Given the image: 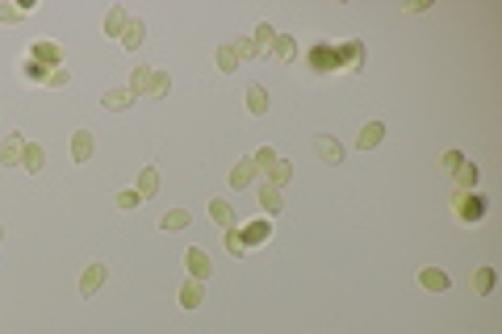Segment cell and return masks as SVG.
Here are the masks:
<instances>
[{"label":"cell","instance_id":"1","mask_svg":"<svg viewBox=\"0 0 502 334\" xmlns=\"http://www.w3.org/2000/svg\"><path fill=\"white\" fill-rule=\"evenodd\" d=\"M369 63V46L360 38L348 42H331V38H314L306 50V67L314 75H331V71H360Z\"/></svg>","mask_w":502,"mask_h":334},{"label":"cell","instance_id":"2","mask_svg":"<svg viewBox=\"0 0 502 334\" xmlns=\"http://www.w3.org/2000/svg\"><path fill=\"white\" fill-rule=\"evenodd\" d=\"M452 209H457L461 222H482V218H486V197H482V192H457Z\"/></svg>","mask_w":502,"mask_h":334},{"label":"cell","instance_id":"3","mask_svg":"<svg viewBox=\"0 0 502 334\" xmlns=\"http://www.w3.org/2000/svg\"><path fill=\"white\" fill-rule=\"evenodd\" d=\"M239 238H243L247 251H251V247H264V243L272 238V222H268V218H256V222H247V226L239 230Z\"/></svg>","mask_w":502,"mask_h":334},{"label":"cell","instance_id":"4","mask_svg":"<svg viewBox=\"0 0 502 334\" xmlns=\"http://www.w3.org/2000/svg\"><path fill=\"white\" fill-rule=\"evenodd\" d=\"M184 268H189V276H193V280H201V284H205V280H209V272H214V259H209L201 247H189V251H184Z\"/></svg>","mask_w":502,"mask_h":334},{"label":"cell","instance_id":"5","mask_svg":"<svg viewBox=\"0 0 502 334\" xmlns=\"http://www.w3.org/2000/svg\"><path fill=\"white\" fill-rule=\"evenodd\" d=\"M105 280H109V268H105V264H88L84 276H80V297H96Z\"/></svg>","mask_w":502,"mask_h":334},{"label":"cell","instance_id":"6","mask_svg":"<svg viewBox=\"0 0 502 334\" xmlns=\"http://www.w3.org/2000/svg\"><path fill=\"white\" fill-rule=\"evenodd\" d=\"M29 59H38V63H42V67H50V71H54V67H63V50H59L54 42H34V46H29Z\"/></svg>","mask_w":502,"mask_h":334},{"label":"cell","instance_id":"7","mask_svg":"<svg viewBox=\"0 0 502 334\" xmlns=\"http://www.w3.org/2000/svg\"><path fill=\"white\" fill-rule=\"evenodd\" d=\"M260 172H256V163H251V155L247 159H239L235 167H230V188L239 192V188H251V180H256Z\"/></svg>","mask_w":502,"mask_h":334},{"label":"cell","instance_id":"8","mask_svg":"<svg viewBox=\"0 0 502 334\" xmlns=\"http://www.w3.org/2000/svg\"><path fill=\"white\" fill-rule=\"evenodd\" d=\"M92 151H96L92 134H88V130H75V134H71V159H75V163H88Z\"/></svg>","mask_w":502,"mask_h":334},{"label":"cell","instance_id":"9","mask_svg":"<svg viewBox=\"0 0 502 334\" xmlns=\"http://www.w3.org/2000/svg\"><path fill=\"white\" fill-rule=\"evenodd\" d=\"M21 151H25V138H21V134H8L4 146H0V163H4V167H21Z\"/></svg>","mask_w":502,"mask_h":334},{"label":"cell","instance_id":"10","mask_svg":"<svg viewBox=\"0 0 502 334\" xmlns=\"http://www.w3.org/2000/svg\"><path fill=\"white\" fill-rule=\"evenodd\" d=\"M46 167V151L38 146V142H25V151H21V172H29V176H38Z\"/></svg>","mask_w":502,"mask_h":334},{"label":"cell","instance_id":"11","mask_svg":"<svg viewBox=\"0 0 502 334\" xmlns=\"http://www.w3.org/2000/svg\"><path fill=\"white\" fill-rule=\"evenodd\" d=\"M419 284H423L427 293H448V289H452L448 272H440V268H423V272H419Z\"/></svg>","mask_w":502,"mask_h":334},{"label":"cell","instance_id":"12","mask_svg":"<svg viewBox=\"0 0 502 334\" xmlns=\"http://www.w3.org/2000/svg\"><path fill=\"white\" fill-rule=\"evenodd\" d=\"M201 301H205V284L189 276V280L180 284V305H184V310H201Z\"/></svg>","mask_w":502,"mask_h":334},{"label":"cell","instance_id":"13","mask_svg":"<svg viewBox=\"0 0 502 334\" xmlns=\"http://www.w3.org/2000/svg\"><path fill=\"white\" fill-rule=\"evenodd\" d=\"M126 25H130V13H126L121 4H113V8L105 13V25H101V29H105V33H113V38H121V33H126Z\"/></svg>","mask_w":502,"mask_h":334},{"label":"cell","instance_id":"14","mask_svg":"<svg viewBox=\"0 0 502 334\" xmlns=\"http://www.w3.org/2000/svg\"><path fill=\"white\" fill-rule=\"evenodd\" d=\"M209 222H214V226H222V230H230V226H235V205L214 197V201H209Z\"/></svg>","mask_w":502,"mask_h":334},{"label":"cell","instance_id":"15","mask_svg":"<svg viewBox=\"0 0 502 334\" xmlns=\"http://www.w3.org/2000/svg\"><path fill=\"white\" fill-rule=\"evenodd\" d=\"M101 105H105L109 113H121V109H130V105H134V96H130V88H109V92L101 96Z\"/></svg>","mask_w":502,"mask_h":334},{"label":"cell","instance_id":"16","mask_svg":"<svg viewBox=\"0 0 502 334\" xmlns=\"http://www.w3.org/2000/svg\"><path fill=\"white\" fill-rule=\"evenodd\" d=\"M293 180V163H285V159H276L268 172H264V184H272V188H285Z\"/></svg>","mask_w":502,"mask_h":334},{"label":"cell","instance_id":"17","mask_svg":"<svg viewBox=\"0 0 502 334\" xmlns=\"http://www.w3.org/2000/svg\"><path fill=\"white\" fill-rule=\"evenodd\" d=\"M260 209L272 218V213H281L285 209V197H281V188H272V184H260Z\"/></svg>","mask_w":502,"mask_h":334},{"label":"cell","instance_id":"18","mask_svg":"<svg viewBox=\"0 0 502 334\" xmlns=\"http://www.w3.org/2000/svg\"><path fill=\"white\" fill-rule=\"evenodd\" d=\"M251 46H256V54H268V50L276 46V29H272L268 21H260V25H256V38H251Z\"/></svg>","mask_w":502,"mask_h":334},{"label":"cell","instance_id":"19","mask_svg":"<svg viewBox=\"0 0 502 334\" xmlns=\"http://www.w3.org/2000/svg\"><path fill=\"white\" fill-rule=\"evenodd\" d=\"M381 138H385V126H381V121H369V126L356 134V146H360V151H373Z\"/></svg>","mask_w":502,"mask_h":334},{"label":"cell","instance_id":"20","mask_svg":"<svg viewBox=\"0 0 502 334\" xmlns=\"http://www.w3.org/2000/svg\"><path fill=\"white\" fill-rule=\"evenodd\" d=\"M314 151H318V159H323V163H331V167L344 159V146H339L335 138H314Z\"/></svg>","mask_w":502,"mask_h":334},{"label":"cell","instance_id":"21","mask_svg":"<svg viewBox=\"0 0 502 334\" xmlns=\"http://www.w3.org/2000/svg\"><path fill=\"white\" fill-rule=\"evenodd\" d=\"M452 176H457V188H461V192H473V188H478V176H482V172H478V163H469V159H465V163H461Z\"/></svg>","mask_w":502,"mask_h":334},{"label":"cell","instance_id":"22","mask_svg":"<svg viewBox=\"0 0 502 334\" xmlns=\"http://www.w3.org/2000/svg\"><path fill=\"white\" fill-rule=\"evenodd\" d=\"M189 222H193L189 209H168V213L159 218V230H172V234H176V230H189Z\"/></svg>","mask_w":502,"mask_h":334},{"label":"cell","instance_id":"23","mask_svg":"<svg viewBox=\"0 0 502 334\" xmlns=\"http://www.w3.org/2000/svg\"><path fill=\"white\" fill-rule=\"evenodd\" d=\"M494 284H499V272H494V268H478V272H473V293H478V297H490Z\"/></svg>","mask_w":502,"mask_h":334},{"label":"cell","instance_id":"24","mask_svg":"<svg viewBox=\"0 0 502 334\" xmlns=\"http://www.w3.org/2000/svg\"><path fill=\"white\" fill-rule=\"evenodd\" d=\"M142 38H147V25H142L138 17H130V25H126V33H121V46H126V50H138Z\"/></svg>","mask_w":502,"mask_h":334},{"label":"cell","instance_id":"25","mask_svg":"<svg viewBox=\"0 0 502 334\" xmlns=\"http://www.w3.org/2000/svg\"><path fill=\"white\" fill-rule=\"evenodd\" d=\"M21 79H29V84H46V79H50V67H42L38 59L25 54V63H21Z\"/></svg>","mask_w":502,"mask_h":334},{"label":"cell","instance_id":"26","mask_svg":"<svg viewBox=\"0 0 502 334\" xmlns=\"http://www.w3.org/2000/svg\"><path fill=\"white\" fill-rule=\"evenodd\" d=\"M168 92H172V75L159 71V67H151V92H147V96H151V100H163Z\"/></svg>","mask_w":502,"mask_h":334},{"label":"cell","instance_id":"27","mask_svg":"<svg viewBox=\"0 0 502 334\" xmlns=\"http://www.w3.org/2000/svg\"><path fill=\"white\" fill-rule=\"evenodd\" d=\"M247 109H251L256 117L268 113V88H264V84H251V88H247Z\"/></svg>","mask_w":502,"mask_h":334},{"label":"cell","instance_id":"28","mask_svg":"<svg viewBox=\"0 0 502 334\" xmlns=\"http://www.w3.org/2000/svg\"><path fill=\"white\" fill-rule=\"evenodd\" d=\"M272 54H276V59H285V63H293V59H297V38H293V33H276Z\"/></svg>","mask_w":502,"mask_h":334},{"label":"cell","instance_id":"29","mask_svg":"<svg viewBox=\"0 0 502 334\" xmlns=\"http://www.w3.org/2000/svg\"><path fill=\"white\" fill-rule=\"evenodd\" d=\"M151 92V67H134V75H130V96L138 100V96H147Z\"/></svg>","mask_w":502,"mask_h":334},{"label":"cell","instance_id":"30","mask_svg":"<svg viewBox=\"0 0 502 334\" xmlns=\"http://www.w3.org/2000/svg\"><path fill=\"white\" fill-rule=\"evenodd\" d=\"M134 192H138L142 201H147V197H155V192H159V172H155V167H142V176H138V188H134Z\"/></svg>","mask_w":502,"mask_h":334},{"label":"cell","instance_id":"31","mask_svg":"<svg viewBox=\"0 0 502 334\" xmlns=\"http://www.w3.org/2000/svg\"><path fill=\"white\" fill-rule=\"evenodd\" d=\"M214 59H218V71H226V75H235V71H239V54L230 50V42H226V46H218V54H214Z\"/></svg>","mask_w":502,"mask_h":334},{"label":"cell","instance_id":"32","mask_svg":"<svg viewBox=\"0 0 502 334\" xmlns=\"http://www.w3.org/2000/svg\"><path fill=\"white\" fill-rule=\"evenodd\" d=\"M276 159H281V155H276V151H272V146H260V151H256V155H251V163H256V172H260V176H264V172H268V167H272V163H276Z\"/></svg>","mask_w":502,"mask_h":334},{"label":"cell","instance_id":"33","mask_svg":"<svg viewBox=\"0 0 502 334\" xmlns=\"http://www.w3.org/2000/svg\"><path fill=\"white\" fill-rule=\"evenodd\" d=\"M222 243H226V251H230L235 259H239V255H247V247H243V238H239V230H235V226L222 234Z\"/></svg>","mask_w":502,"mask_h":334},{"label":"cell","instance_id":"34","mask_svg":"<svg viewBox=\"0 0 502 334\" xmlns=\"http://www.w3.org/2000/svg\"><path fill=\"white\" fill-rule=\"evenodd\" d=\"M230 50L239 54V63H243V59H260V54H256V46H251V38H235V42H230Z\"/></svg>","mask_w":502,"mask_h":334},{"label":"cell","instance_id":"35","mask_svg":"<svg viewBox=\"0 0 502 334\" xmlns=\"http://www.w3.org/2000/svg\"><path fill=\"white\" fill-rule=\"evenodd\" d=\"M138 205H142V197H138L134 188H121V192H117V209H126V213H130V209H138Z\"/></svg>","mask_w":502,"mask_h":334},{"label":"cell","instance_id":"36","mask_svg":"<svg viewBox=\"0 0 502 334\" xmlns=\"http://www.w3.org/2000/svg\"><path fill=\"white\" fill-rule=\"evenodd\" d=\"M25 13H21V4H0V25H17Z\"/></svg>","mask_w":502,"mask_h":334},{"label":"cell","instance_id":"37","mask_svg":"<svg viewBox=\"0 0 502 334\" xmlns=\"http://www.w3.org/2000/svg\"><path fill=\"white\" fill-rule=\"evenodd\" d=\"M46 84H50V88H67V84H71V71H67V67H54Z\"/></svg>","mask_w":502,"mask_h":334},{"label":"cell","instance_id":"38","mask_svg":"<svg viewBox=\"0 0 502 334\" xmlns=\"http://www.w3.org/2000/svg\"><path fill=\"white\" fill-rule=\"evenodd\" d=\"M440 163H444V167H448V172H457V167H461V163H465V155H461V151H448V155H444V159H440Z\"/></svg>","mask_w":502,"mask_h":334},{"label":"cell","instance_id":"39","mask_svg":"<svg viewBox=\"0 0 502 334\" xmlns=\"http://www.w3.org/2000/svg\"><path fill=\"white\" fill-rule=\"evenodd\" d=\"M0 243H4V226H0Z\"/></svg>","mask_w":502,"mask_h":334}]
</instances>
